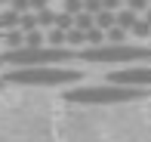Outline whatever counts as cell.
<instances>
[{
	"instance_id": "6da1fadb",
	"label": "cell",
	"mask_w": 151,
	"mask_h": 142,
	"mask_svg": "<svg viewBox=\"0 0 151 142\" xmlns=\"http://www.w3.org/2000/svg\"><path fill=\"white\" fill-rule=\"evenodd\" d=\"M151 96V90L142 86H120V84H99V86H74L65 90V102L74 105H123V102H139Z\"/></svg>"
},
{
	"instance_id": "7a4b0ae2",
	"label": "cell",
	"mask_w": 151,
	"mask_h": 142,
	"mask_svg": "<svg viewBox=\"0 0 151 142\" xmlns=\"http://www.w3.org/2000/svg\"><path fill=\"white\" fill-rule=\"evenodd\" d=\"M77 80H80L77 68H62V65L9 68L3 74V84H12V86H74Z\"/></svg>"
},
{
	"instance_id": "3957f363",
	"label": "cell",
	"mask_w": 151,
	"mask_h": 142,
	"mask_svg": "<svg viewBox=\"0 0 151 142\" xmlns=\"http://www.w3.org/2000/svg\"><path fill=\"white\" fill-rule=\"evenodd\" d=\"M83 62L96 65H136V62H151V46L142 43H99L86 46L77 53Z\"/></svg>"
},
{
	"instance_id": "277c9868",
	"label": "cell",
	"mask_w": 151,
	"mask_h": 142,
	"mask_svg": "<svg viewBox=\"0 0 151 142\" xmlns=\"http://www.w3.org/2000/svg\"><path fill=\"white\" fill-rule=\"evenodd\" d=\"M77 56L68 46H19V50H6L0 56L3 65H12V68H34V65H62L71 62Z\"/></svg>"
},
{
	"instance_id": "5b68a950",
	"label": "cell",
	"mask_w": 151,
	"mask_h": 142,
	"mask_svg": "<svg viewBox=\"0 0 151 142\" xmlns=\"http://www.w3.org/2000/svg\"><path fill=\"white\" fill-rule=\"evenodd\" d=\"M108 84H120V86H142L148 90L151 86V62L148 65H129V68H117L108 71Z\"/></svg>"
},
{
	"instance_id": "8992f818",
	"label": "cell",
	"mask_w": 151,
	"mask_h": 142,
	"mask_svg": "<svg viewBox=\"0 0 151 142\" xmlns=\"http://www.w3.org/2000/svg\"><path fill=\"white\" fill-rule=\"evenodd\" d=\"M129 34H133V37H139V40H145V37H151V25L139 16V19L133 22V28H129Z\"/></svg>"
},
{
	"instance_id": "52a82bcc",
	"label": "cell",
	"mask_w": 151,
	"mask_h": 142,
	"mask_svg": "<svg viewBox=\"0 0 151 142\" xmlns=\"http://www.w3.org/2000/svg\"><path fill=\"white\" fill-rule=\"evenodd\" d=\"M3 86H6V84H3V77H0V90H3Z\"/></svg>"
},
{
	"instance_id": "ba28073f",
	"label": "cell",
	"mask_w": 151,
	"mask_h": 142,
	"mask_svg": "<svg viewBox=\"0 0 151 142\" xmlns=\"http://www.w3.org/2000/svg\"><path fill=\"white\" fill-rule=\"evenodd\" d=\"M0 65H3V62H0Z\"/></svg>"
}]
</instances>
